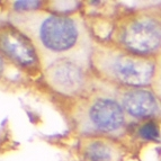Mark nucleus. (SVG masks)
Instances as JSON below:
<instances>
[{"mask_svg":"<svg viewBox=\"0 0 161 161\" xmlns=\"http://www.w3.org/2000/svg\"><path fill=\"white\" fill-rule=\"evenodd\" d=\"M9 19L32 42L42 70L62 59L88 64L95 42L81 15L34 8L13 11Z\"/></svg>","mask_w":161,"mask_h":161,"instance_id":"obj_1","label":"nucleus"},{"mask_svg":"<svg viewBox=\"0 0 161 161\" xmlns=\"http://www.w3.org/2000/svg\"><path fill=\"white\" fill-rule=\"evenodd\" d=\"M89 62L98 78L117 88L152 87L159 75V58L135 55L110 43H94Z\"/></svg>","mask_w":161,"mask_h":161,"instance_id":"obj_2","label":"nucleus"},{"mask_svg":"<svg viewBox=\"0 0 161 161\" xmlns=\"http://www.w3.org/2000/svg\"><path fill=\"white\" fill-rule=\"evenodd\" d=\"M75 131L82 136L118 139L126 132L127 122L114 94L94 90L78 98L70 110Z\"/></svg>","mask_w":161,"mask_h":161,"instance_id":"obj_3","label":"nucleus"},{"mask_svg":"<svg viewBox=\"0 0 161 161\" xmlns=\"http://www.w3.org/2000/svg\"><path fill=\"white\" fill-rule=\"evenodd\" d=\"M110 44L135 55L159 58L161 19L157 9H144L123 15L110 33Z\"/></svg>","mask_w":161,"mask_h":161,"instance_id":"obj_4","label":"nucleus"},{"mask_svg":"<svg viewBox=\"0 0 161 161\" xmlns=\"http://www.w3.org/2000/svg\"><path fill=\"white\" fill-rule=\"evenodd\" d=\"M46 83L60 95L68 97H85L92 92L94 79L88 64L69 59L57 60L42 70Z\"/></svg>","mask_w":161,"mask_h":161,"instance_id":"obj_5","label":"nucleus"},{"mask_svg":"<svg viewBox=\"0 0 161 161\" xmlns=\"http://www.w3.org/2000/svg\"><path fill=\"white\" fill-rule=\"evenodd\" d=\"M0 55L28 75L42 73V64L34 45L10 23L0 25Z\"/></svg>","mask_w":161,"mask_h":161,"instance_id":"obj_6","label":"nucleus"},{"mask_svg":"<svg viewBox=\"0 0 161 161\" xmlns=\"http://www.w3.org/2000/svg\"><path fill=\"white\" fill-rule=\"evenodd\" d=\"M127 124L150 121L160 114V100L152 87L117 88L114 92Z\"/></svg>","mask_w":161,"mask_h":161,"instance_id":"obj_7","label":"nucleus"},{"mask_svg":"<svg viewBox=\"0 0 161 161\" xmlns=\"http://www.w3.org/2000/svg\"><path fill=\"white\" fill-rule=\"evenodd\" d=\"M78 151L81 161H119L124 157L121 143L106 136H82Z\"/></svg>","mask_w":161,"mask_h":161,"instance_id":"obj_8","label":"nucleus"},{"mask_svg":"<svg viewBox=\"0 0 161 161\" xmlns=\"http://www.w3.org/2000/svg\"><path fill=\"white\" fill-rule=\"evenodd\" d=\"M137 135L144 141H158L159 125L153 119L142 122L137 129Z\"/></svg>","mask_w":161,"mask_h":161,"instance_id":"obj_9","label":"nucleus"},{"mask_svg":"<svg viewBox=\"0 0 161 161\" xmlns=\"http://www.w3.org/2000/svg\"><path fill=\"white\" fill-rule=\"evenodd\" d=\"M3 70H5V60L1 58V55H0V75H3Z\"/></svg>","mask_w":161,"mask_h":161,"instance_id":"obj_10","label":"nucleus"}]
</instances>
